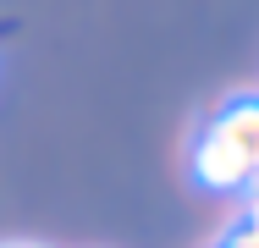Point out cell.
<instances>
[{
  "mask_svg": "<svg viewBox=\"0 0 259 248\" xmlns=\"http://www.w3.org/2000/svg\"><path fill=\"white\" fill-rule=\"evenodd\" d=\"M248 226L259 232V193H248Z\"/></svg>",
  "mask_w": 259,
  "mask_h": 248,
  "instance_id": "277c9868",
  "label": "cell"
},
{
  "mask_svg": "<svg viewBox=\"0 0 259 248\" xmlns=\"http://www.w3.org/2000/svg\"><path fill=\"white\" fill-rule=\"evenodd\" d=\"M248 188H254V193H259V171H254V177H248Z\"/></svg>",
  "mask_w": 259,
  "mask_h": 248,
  "instance_id": "8992f818",
  "label": "cell"
},
{
  "mask_svg": "<svg viewBox=\"0 0 259 248\" xmlns=\"http://www.w3.org/2000/svg\"><path fill=\"white\" fill-rule=\"evenodd\" d=\"M226 248H259V232H254V226H243V232H237Z\"/></svg>",
  "mask_w": 259,
  "mask_h": 248,
  "instance_id": "3957f363",
  "label": "cell"
},
{
  "mask_svg": "<svg viewBox=\"0 0 259 248\" xmlns=\"http://www.w3.org/2000/svg\"><path fill=\"white\" fill-rule=\"evenodd\" d=\"M188 166H193V182H204V188H215V193H237V188H248V177H254V166L226 144L215 127L199 133V144H193V160H188Z\"/></svg>",
  "mask_w": 259,
  "mask_h": 248,
  "instance_id": "6da1fadb",
  "label": "cell"
},
{
  "mask_svg": "<svg viewBox=\"0 0 259 248\" xmlns=\"http://www.w3.org/2000/svg\"><path fill=\"white\" fill-rule=\"evenodd\" d=\"M0 248H39V243H0Z\"/></svg>",
  "mask_w": 259,
  "mask_h": 248,
  "instance_id": "5b68a950",
  "label": "cell"
},
{
  "mask_svg": "<svg viewBox=\"0 0 259 248\" xmlns=\"http://www.w3.org/2000/svg\"><path fill=\"white\" fill-rule=\"evenodd\" d=\"M209 127L259 171V99H232V105H221Z\"/></svg>",
  "mask_w": 259,
  "mask_h": 248,
  "instance_id": "7a4b0ae2",
  "label": "cell"
}]
</instances>
